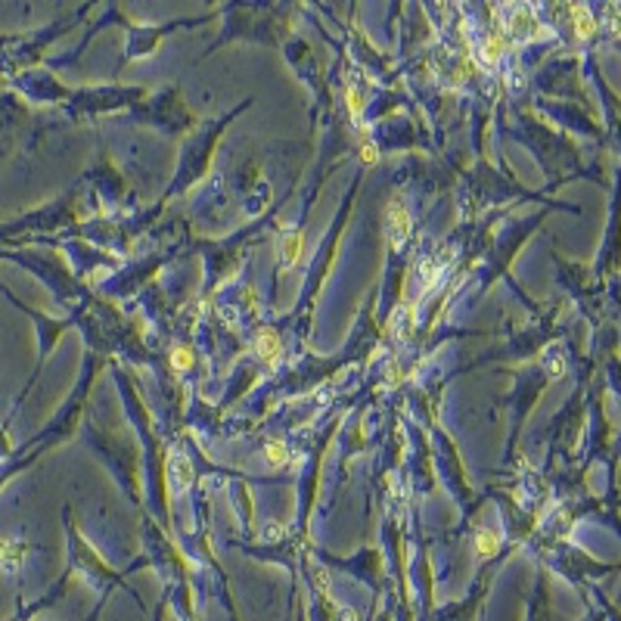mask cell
<instances>
[{
	"mask_svg": "<svg viewBox=\"0 0 621 621\" xmlns=\"http://www.w3.org/2000/svg\"><path fill=\"white\" fill-rule=\"evenodd\" d=\"M385 233H388L391 248H401L410 236V211L404 205V199H391L388 211H385Z\"/></svg>",
	"mask_w": 621,
	"mask_h": 621,
	"instance_id": "1",
	"label": "cell"
},
{
	"mask_svg": "<svg viewBox=\"0 0 621 621\" xmlns=\"http://www.w3.org/2000/svg\"><path fill=\"white\" fill-rule=\"evenodd\" d=\"M165 472H168V491H171L174 497H180V494H186V491H190V484H193V466H190V460H186L184 453H171V457H168Z\"/></svg>",
	"mask_w": 621,
	"mask_h": 621,
	"instance_id": "2",
	"label": "cell"
},
{
	"mask_svg": "<svg viewBox=\"0 0 621 621\" xmlns=\"http://www.w3.org/2000/svg\"><path fill=\"white\" fill-rule=\"evenodd\" d=\"M302 248H304V236L298 230H286L279 236V264L283 267H295L298 258H302Z\"/></svg>",
	"mask_w": 621,
	"mask_h": 621,
	"instance_id": "3",
	"label": "cell"
},
{
	"mask_svg": "<svg viewBox=\"0 0 621 621\" xmlns=\"http://www.w3.org/2000/svg\"><path fill=\"white\" fill-rule=\"evenodd\" d=\"M279 335L273 333V329H261V335L255 339V351H258L261 360H267V364H273V360L279 357Z\"/></svg>",
	"mask_w": 621,
	"mask_h": 621,
	"instance_id": "4",
	"label": "cell"
},
{
	"mask_svg": "<svg viewBox=\"0 0 621 621\" xmlns=\"http://www.w3.org/2000/svg\"><path fill=\"white\" fill-rule=\"evenodd\" d=\"M503 50H506L503 34H500V31H491V34L482 41V47H478V56H482L484 66H494V62L503 56Z\"/></svg>",
	"mask_w": 621,
	"mask_h": 621,
	"instance_id": "5",
	"label": "cell"
},
{
	"mask_svg": "<svg viewBox=\"0 0 621 621\" xmlns=\"http://www.w3.org/2000/svg\"><path fill=\"white\" fill-rule=\"evenodd\" d=\"M509 31H513L515 37H534L538 34V19H534V12L528 10H519L509 16Z\"/></svg>",
	"mask_w": 621,
	"mask_h": 621,
	"instance_id": "6",
	"label": "cell"
},
{
	"mask_svg": "<svg viewBox=\"0 0 621 621\" xmlns=\"http://www.w3.org/2000/svg\"><path fill=\"white\" fill-rule=\"evenodd\" d=\"M25 546L19 540H10V538H0V565L3 569H16L19 559H22Z\"/></svg>",
	"mask_w": 621,
	"mask_h": 621,
	"instance_id": "7",
	"label": "cell"
},
{
	"mask_svg": "<svg viewBox=\"0 0 621 621\" xmlns=\"http://www.w3.org/2000/svg\"><path fill=\"white\" fill-rule=\"evenodd\" d=\"M475 553L484 559L497 556V553H500V534L497 531H478L475 534Z\"/></svg>",
	"mask_w": 621,
	"mask_h": 621,
	"instance_id": "8",
	"label": "cell"
},
{
	"mask_svg": "<svg viewBox=\"0 0 621 621\" xmlns=\"http://www.w3.org/2000/svg\"><path fill=\"white\" fill-rule=\"evenodd\" d=\"M575 34L581 37V41H587V37H593V34H596V19H593V12L581 10V6L575 10Z\"/></svg>",
	"mask_w": 621,
	"mask_h": 621,
	"instance_id": "9",
	"label": "cell"
},
{
	"mask_svg": "<svg viewBox=\"0 0 621 621\" xmlns=\"http://www.w3.org/2000/svg\"><path fill=\"white\" fill-rule=\"evenodd\" d=\"M264 453H267V463H270V466H286V463H289V447H286L283 441H267Z\"/></svg>",
	"mask_w": 621,
	"mask_h": 621,
	"instance_id": "10",
	"label": "cell"
},
{
	"mask_svg": "<svg viewBox=\"0 0 621 621\" xmlns=\"http://www.w3.org/2000/svg\"><path fill=\"white\" fill-rule=\"evenodd\" d=\"M360 161H364V165H376L379 161V146L370 140L366 130H360Z\"/></svg>",
	"mask_w": 621,
	"mask_h": 621,
	"instance_id": "11",
	"label": "cell"
},
{
	"mask_svg": "<svg viewBox=\"0 0 621 621\" xmlns=\"http://www.w3.org/2000/svg\"><path fill=\"white\" fill-rule=\"evenodd\" d=\"M171 366H174V370H180V373L190 370V366H193V351H190V348H186V345H174L171 348Z\"/></svg>",
	"mask_w": 621,
	"mask_h": 621,
	"instance_id": "12",
	"label": "cell"
},
{
	"mask_svg": "<svg viewBox=\"0 0 621 621\" xmlns=\"http://www.w3.org/2000/svg\"><path fill=\"white\" fill-rule=\"evenodd\" d=\"M345 103H348V115H351V121L354 124H360V93H357V87H348L345 90Z\"/></svg>",
	"mask_w": 621,
	"mask_h": 621,
	"instance_id": "13",
	"label": "cell"
}]
</instances>
